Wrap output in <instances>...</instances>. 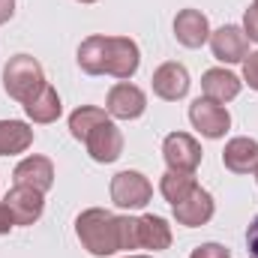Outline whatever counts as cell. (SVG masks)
<instances>
[{
	"mask_svg": "<svg viewBox=\"0 0 258 258\" xmlns=\"http://www.w3.org/2000/svg\"><path fill=\"white\" fill-rule=\"evenodd\" d=\"M24 111H27V117H30L33 123H54V120L60 117L63 105H60L57 90H54L51 84H45V87L39 90V96H33V99L24 105Z\"/></svg>",
	"mask_w": 258,
	"mask_h": 258,
	"instance_id": "cell-18",
	"label": "cell"
},
{
	"mask_svg": "<svg viewBox=\"0 0 258 258\" xmlns=\"http://www.w3.org/2000/svg\"><path fill=\"white\" fill-rule=\"evenodd\" d=\"M243 78H246V84L252 90H258V51L246 54V60H243Z\"/></svg>",
	"mask_w": 258,
	"mask_h": 258,
	"instance_id": "cell-25",
	"label": "cell"
},
{
	"mask_svg": "<svg viewBox=\"0 0 258 258\" xmlns=\"http://www.w3.org/2000/svg\"><path fill=\"white\" fill-rule=\"evenodd\" d=\"M108 117H111V114L102 111V108H96V105H81V108H75V111L69 114V132H72V138L84 141V135H87L90 129L99 126V123L108 120Z\"/></svg>",
	"mask_w": 258,
	"mask_h": 258,
	"instance_id": "cell-22",
	"label": "cell"
},
{
	"mask_svg": "<svg viewBox=\"0 0 258 258\" xmlns=\"http://www.w3.org/2000/svg\"><path fill=\"white\" fill-rule=\"evenodd\" d=\"M141 63V51L129 36H105V75L129 81Z\"/></svg>",
	"mask_w": 258,
	"mask_h": 258,
	"instance_id": "cell-4",
	"label": "cell"
},
{
	"mask_svg": "<svg viewBox=\"0 0 258 258\" xmlns=\"http://www.w3.org/2000/svg\"><path fill=\"white\" fill-rule=\"evenodd\" d=\"M222 162L234 174H249L258 168V141L252 138H231L222 150Z\"/></svg>",
	"mask_w": 258,
	"mask_h": 258,
	"instance_id": "cell-15",
	"label": "cell"
},
{
	"mask_svg": "<svg viewBox=\"0 0 258 258\" xmlns=\"http://www.w3.org/2000/svg\"><path fill=\"white\" fill-rule=\"evenodd\" d=\"M84 147H87V153H90L93 162L108 165V162L120 159V153H123V135H120V129L114 126V120L108 117V120H102L99 126H93L84 135Z\"/></svg>",
	"mask_w": 258,
	"mask_h": 258,
	"instance_id": "cell-6",
	"label": "cell"
},
{
	"mask_svg": "<svg viewBox=\"0 0 258 258\" xmlns=\"http://www.w3.org/2000/svg\"><path fill=\"white\" fill-rule=\"evenodd\" d=\"M147 108V96L141 87L129 84V81H120L108 90V99H105V111L117 120H135L141 117Z\"/></svg>",
	"mask_w": 258,
	"mask_h": 258,
	"instance_id": "cell-9",
	"label": "cell"
},
{
	"mask_svg": "<svg viewBox=\"0 0 258 258\" xmlns=\"http://www.w3.org/2000/svg\"><path fill=\"white\" fill-rule=\"evenodd\" d=\"M126 258H150V255H126Z\"/></svg>",
	"mask_w": 258,
	"mask_h": 258,
	"instance_id": "cell-30",
	"label": "cell"
},
{
	"mask_svg": "<svg viewBox=\"0 0 258 258\" xmlns=\"http://www.w3.org/2000/svg\"><path fill=\"white\" fill-rule=\"evenodd\" d=\"M78 66L87 75H105V36H87L78 45Z\"/></svg>",
	"mask_w": 258,
	"mask_h": 258,
	"instance_id": "cell-20",
	"label": "cell"
},
{
	"mask_svg": "<svg viewBox=\"0 0 258 258\" xmlns=\"http://www.w3.org/2000/svg\"><path fill=\"white\" fill-rule=\"evenodd\" d=\"M171 207H174V219H177V225H186V228L207 225V222L213 219V210H216L213 195L207 192V189H201V186H195L183 201H177V204H171Z\"/></svg>",
	"mask_w": 258,
	"mask_h": 258,
	"instance_id": "cell-11",
	"label": "cell"
},
{
	"mask_svg": "<svg viewBox=\"0 0 258 258\" xmlns=\"http://www.w3.org/2000/svg\"><path fill=\"white\" fill-rule=\"evenodd\" d=\"M252 6H258V0H255V3H252Z\"/></svg>",
	"mask_w": 258,
	"mask_h": 258,
	"instance_id": "cell-33",
	"label": "cell"
},
{
	"mask_svg": "<svg viewBox=\"0 0 258 258\" xmlns=\"http://www.w3.org/2000/svg\"><path fill=\"white\" fill-rule=\"evenodd\" d=\"M150 81H153V93L165 102H177L189 93V72L183 63H174V60L159 66Z\"/></svg>",
	"mask_w": 258,
	"mask_h": 258,
	"instance_id": "cell-12",
	"label": "cell"
},
{
	"mask_svg": "<svg viewBox=\"0 0 258 258\" xmlns=\"http://www.w3.org/2000/svg\"><path fill=\"white\" fill-rule=\"evenodd\" d=\"M195 186H198L195 183V174H186V171H165L162 180H159V192H162L165 201H171V204L183 201Z\"/></svg>",
	"mask_w": 258,
	"mask_h": 258,
	"instance_id": "cell-21",
	"label": "cell"
},
{
	"mask_svg": "<svg viewBox=\"0 0 258 258\" xmlns=\"http://www.w3.org/2000/svg\"><path fill=\"white\" fill-rule=\"evenodd\" d=\"M207 42H210L213 57L222 60V63H243L246 54H249V39H246V33H243L240 27H234V24H222L219 30L210 33Z\"/></svg>",
	"mask_w": 258,
	"mask_h": 258,
	"instance_id": "cell-8",
	"label": "cell"
},
{
	"mask_svg": "<svg viewBox=\"0 0 258 258\" xmlns=\"http://www.w3.org/2000/svg\"><path fill=\"white\" fill-rule=\"evenodd\" d=\"M33 144V129L21 120H0V156L24 153Z\"/></svg>",
	"mask_w": 258,
	"mask_h": 258,
	"instance_id": "cell-19",
	"label": "cell"
},
{
	"mask_svg": "<svg viewBox=\"0 0 258 258\" xmlns=\"http://www.w3.org/2000/svg\"><path fill=\"white\" fill-rule=\"evenodd\" d=\"M189 258H231V252H228L222 243H201V246L192 249Z\"/></svg>",
	"mask_w": 258,
	"mask_h": 258,
	"instance_id": "cell-23",
	"label": "cell"
},
{
	"mask_svg": "<svg viewBox=\"0 0 258 258\" xmlns=\"http://www.w3.org/2000/svg\"><path fill=\"white\" fill-rule=\"evenodd\" d=\"M255 180H258V168H255Z\"/></svg>",
	"mask_w": 258,
	"mask_h": 258,
	"instance_id": "cell-32",
	"label": "cell"
},
{
	"mask_svg": "<svg viewBox=\"0 0 258 258\" xmlns=\"http://www.w3.org/2000/svg\"><path fill=\"white\" fill-rule=\"evenodd\" d=\"M123 249H138V219L123 216Z\"/></svg>",
	"mask_w": 258,
	"mask_h": 258,
	"instance_id": "cell-24",
	"label": "cell"
},
{
	"mask_svg": "<svg viewBox=\"0 0 258 258\" xmlns=\"http://www.w3.org/2000/svg\"><path fill=\"white\" fill-rule=\"evenodd\" d=\"M15 228V219H12V213H9V207L0 201V234H9Z\"/></svg>",
	"mask_w": 258,
	"mask_h": 258,
	"instance_id": "cell-28",
	"label": "cell"
},
{
	"mask_svg": "<svg viewBox=\"0 0 258 258\" xmlns=\"http://www.w3.org/2000/svg\"><path fill=\"white\" fill-rule=\"evenodd\" d=\"M3 204L9 207L15 225H33V222L42 216V210H45V192L15 183L9 192L3 195Z\"/></svg>",
	"mask_w": 258,
	"mask_h": 258,
	"instance_id": "cell-10",
	"label": "cell"
},
{
	"mask_svg": "<svg viewBox=\"0 0 258 258\" xmlns=\"http://www.w3.org/2000/svg\"><path fill=\"white\" fill-rule=\"evenodd\" d=\"M15 15V0H0V24H6Z\"/></svg>",
	"mask_w": 258,
	"mask_h": 258,
	"instance_id": "cell-29",
	"label": "cell"
},
{
	"mask_svg": "<svg viewBox=\"0 0 258 258\" xmlns=\"http://www.w3.org/2000/svg\"><path fill=\"white\" fill-rule=\"evenodd\" d=\"M246 249H249V258H258V216L246 228Z\"/></svg>",
	"mask_w": 258,
	"mask_h": 258,
	"instance_id": "cell-27",
	"label": "cell"
},
{
	"mask_svg": "<svg viewBox=\"0 0 258 258\" xmlns=\"http://www.w3.org/2000/svg\"><path fill=\"white\" fill-rule=\"evenodd\" d=\"M174 36L183 48H201L210 39V24L207 15L198 9H180L174 18Z\"/></svg>",
	"mask_w": 258,
	"mask_h": 258,
	"instance_id": "cell-14",
	"label": "cell"
},
{
	"mask_svg": "<svg viewBox=\"0 0 258 258\" xmlns=\"http://www.w3.org/2000/svg\"><path fill=\"white\" fill-rule=\"evenodd\" d=\"M12 177H15L18 186H30V189L48 192L51 183H54V165H51V159H45V156H27V159H21V162L15 165Z\"/></svg>",
	"mask_w": 258,
	"mask_h": 258,
	"instance_id": "cell-13",
	"label": "cell"
},
{
	"mask_svg": "<svg viewBox=\"0 0 258 258\" xmlns=\"http://www.w3.org/2000/svg\"><path fill=\"white\" fill-rule=\"evenodd\" d=\"M201 90H204L207 99L222 105V102H231L240 93V78L228 69H207L201 75Z\"/></svg>",
	"mask_w": 258,
	"mask_h": 258,
	"instance_id": "cell-16",
	"label": "cell"
},
{
	"mask_svg": "<svg viewBox=\"0 0 258 258\" xmlns=\"http://www.w3.org/2000/svg\"><path fill=\"white\" fill-rule=\"evenodd\" d=\"M189 120H192V126L204 135V138H222L228 126H231V114H228V108H222L219 102H213V99H195L192 105H189Z\"/></svg>",
	"mask_w": 258,
	"mask_h": 258,
	"instance_id": "cell-7",
	"label": "cell"
},
{
	"mask_svg": "<svg viewBox=\"0 0 258 258\" xmlns=\"http://www.w3.org/2000/svg\"><path fill=\"white\" fill-rule=\"evenodd\" d=\"M78 3H96V0H78Z\"/></svg>",
	"mask_w": 258,
	"mask_h": 258,
	"instance_id": "cell-31",
	"label": "cell"
},
{
	"mask_svg": "<svg viewBox=\"0 0 258 258\" xmlns=\"http://www.w3.org/2000/svg\"><path fill=\"white\" fill-rule=\"evenodd\" d=\"M171 246V225L162 216H138V249H153L162 252Z\"/></svg>",
	"mask_w": 258,
	"mask_h": 258,
	"instance_id": "cell-17",
	"label": "cell"
},
{
	"mask_svg": "<svg viewBox=\"0 0 258 258\" xmlns=\"http://www.w3.org/2000/svg\"><path fill=\"white\" fill-rule=\"evenodd\" d=\"M48 81H45L42 66H39L36 57H30V54H15V57H9L6 66H3V90L15 102H21V105H27L33 96H39V90Z\"/></svg>",
	"mask_w": 258,
	"mask_h": 258,
	"instance_id": "cell-2",
	"label": "cell"
},
{
	"mask_svg": "<svg viewBox=\"0 0 258 258\" xmlns=\"http://www.w3.org/2000/svg\"><path fill=\"white\" fill-rule=\"evenodd\" d=\"M75 234H78L81 246L96 258L123 252V216H114L111 210L90 207V210L78 213Z\"/></svg>",
	"mask_w": 258,
	"mask_h": 258,
	"instance_id": "cell-1",
	"label": "cell"
},
{
	"mask_svg": "<svg viewBox=\"0 0 258 258\" xmlns=\"http://www.w3.org/2000/svg\"><path fill=\"white\" fill-rule=\"evenodd\" d=\"M153 198V186L141 171H120L111 177V201L123 210H138Z\"/></svg>",
	"mask_w": 258,
	"mask_h": 258,
	"instance_id": "cell-5",
	"label": "cell"
},
{
	"mask_svg": "<svg viewBox=\"0 0 258 258\" xmlns=\"http://www.w3.org/2000/svg\"><path fill=\"white\" fill-rule=\"evenodd\" d=\"M243 33H246V39L258 42V6L246 9V15H243Z\"/></svg>",
	"mask_w": 258,
	"mask_h": 258,
	"instance_id": "cell-26",
	"label": "cell"
},
{
	"mask_svg": "<svg viewBox=\"0 0 258 258\" xmlns=\"http://www.w3.org/2000/svg\"><path fill=\"white\" fill-rule=\"evenodd\" d=\"M162 156H165V165L168 171H186V174H195V168L201 165V144L195 141L189 132H171L165 135L162 141Z\"/></svg>",
	"mask_w": 258,
	"mask_h": 258,
	"instance_id": "cell-3",
	"label": "cell"
}]
</instances>
